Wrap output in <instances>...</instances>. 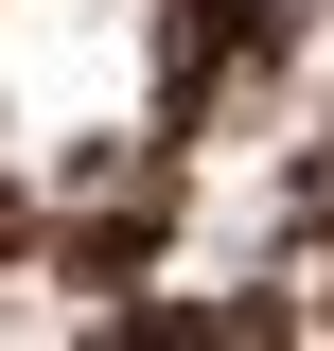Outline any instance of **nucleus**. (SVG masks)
Wrapping results in <instances>:
<instances>
[{"instance_id":"1","label":"nucleus","mask_w":334,"mask_h":351,"mask_svg":"<svg viewBox=\"0 0 334 351\" xmlns=\"http://www.w3.org/2000/svg\"><path fill=\"white\" fill-rule=\"evenodd\" d=\"M159 0H0V176L88 193L159 123Z\"/></svg>"}]
</instances>
